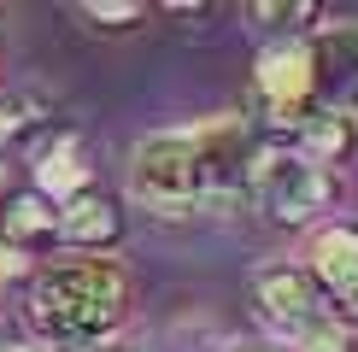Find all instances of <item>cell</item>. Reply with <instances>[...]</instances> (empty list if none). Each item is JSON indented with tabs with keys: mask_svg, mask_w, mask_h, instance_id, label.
Returning a JSON list of instances; mask_svg holds the SVG:
<instances>
[{
	"mask_svg": "<svg viewBox=\"0 0 358 352\" xmlns=\"http://www.w3.org/2000/svg\"><path fill=\"white\" fill-rule=\"evenodd\" d=\"M53 352H129V346H112V341H88V346H53Z\"/></svg>",
	"mask_w": 358,
	"mask_h": 352,
	"instance_id": "obj_16",
	"label": "cell"
},
{
	"mask_svg": "<svg viewBox=\"0 0 358 352\" xmlns=\"http://www.w3.org/2000/svg\"><path fill=\"white\" fill-rule=\"evenodd\" d=\"M129 200L153 217H194L206 212V170L194 135H147L129 159Z\"/></svg>",
	"mask_w": 358,
	"mask_h": 352,
	"instance_id": "obj_4",
	"label": "cell"
},
{
	"mask_svg": "<svg viewBox=\"0 0 358 352\" xmlns=\"http://www.w3.org/2000/svg\"><path fill=\"white\" fill-rule=\"evenodd\" d=\"M306 276L317 282L323 305L358 335V229L352 223H323L306 247Z\"/></svg>",
	"mask_w": 358,
	"mask_h": 352,
	"instance_id": "obj_5",
	"label": "cell"
},
{
	"mask_svg": "<svg viewBox=\"0 0 358 352\" xmlns=\"http://www.w3.org/2000/svg\"><path fill=\"white\" fill-rule=\"evenodd\" d=\"M24 270H29V258H24L12 241H6V235H0V288H6V282H18Z\"/></svg>",
	"mask_w": 358,
	"mask_h": 352,
	"instance_id": "obj_15",
	"label": "cell"
},
{
	"mask_svg": "<svg viewBox=\"0 0 358 352\" xmlns=\"http://www.w3.org/2000/svg\"><path fill=\"white\" fill-rule=\"evenodd\" d=\"M129 311V276L106 258H59L29 282V323L53 346L106 341Z\"/></svg>",
	"mask_w": 358,
	"mask_h": 352,
	"instance_id": "obj_1",
	"label": "cell"
},
{
	"mask_svg": "<svg viewBox=\"0 0 358 352\" xmlns=\"http://www.w3.org/2000/svg\"><path fill=\"white\" fill-rule=\"evenodd\" d=\"M83 18H94V24H106V29H136L147 18V6H136V0H88Z\"/></svg>",
	"mask_w": 358,
	"mask_h": 352,
	"instance_id": "obj_14",
	"label": "cell"
},
{
	"mask_svg": "<svg viewBox=\"0 0 358 352\" xmlns=\"http://www.w3.org/2000/svg\"><path fill=\"white\" fill-rule=\"evenodd\" d=\"M247 200L259 205V217L288 229L323 223V217L341 205V176L300 159L294 147H252V165H247Z\"/></svg>",
	"mask_w": 358,
	"mask_h": 352,
	"instance_id": "obj_3",
	"label": "cell"
},
{
	"mask_svg": "<svg viewBox=\"0 0 358 352\" xmlns=\"http://www.w3.org/2000/svg\"><path fill=\"white\" fill-rule=\"evenodd\" d=\"M36 194L53 200V205L88 194V147H83L77 129H48L41 135V147H36Z\"/></svg>",
	"mask_w": 358,
	"mask_h": 352,
	"instance_id": "obj_9",
	"label": "cell"
},
{
	"mask_svg": "<svg viewBox=\"0 0 358 352\" xmlns=\"http://www.w3.org/2000/svg\"><path fill=\"white\" fill-rule=\"evenodd\" d=\"M235 352H288V346H276V341H259V346H235Z\"/></svg>",
	"mask_w": 358,
	"mask_h": 352,
	"instance_id": "obj_17",
	"label": "cell"
},
{
	"mask_svg": "<svg viewBox=\"0 0 358 352\" xmlns=\"http://www.w3.org/2000/svg\"><path fill=\"white\" fill-rule=\"evenodd\" d=\"M282 135H288V147H294L300 159H311V165H323V170H335V165H347V159H352L358 124H352V117H341V112L306 106L288 129H282Z\"/></svg>",
	"mask_w": 358,
	"mask_h": 352,
	"instance_id": "obj_10",
	"label": "cell"
},
{
	"mask_svg": "<svg viewBox=\"0 0 358 352\" xmlns=\"http://www.w3.org/2000/svg\"><path fill=\"white\" fill-rule=\"evenodd\" d=\"M59 247H71V253L94 258V253H112L117 241H124V200L106 194V188H88V194L65 200L59 205Z\"/></svg>",
	"mask_w": 358,
	"mask_h": 352,
	"instance_id": "obj_8",
	"label": "cell"
},
{
	"mask_svg": "<svg viewBox=\"0 0 358 352\" xmlns=\"http://www.w3.org/2000/svg\"><path fill=\"white\" fill-rule=\"evenodd\" d=\"M252 71H259L252 82H259V100H264V124H271V129H288L294 117L311 106V47H306V36L271 41Z\"/></svg>",
	"mask_w": 358,
	"mask_h": 352,
	"instance_id": "obj_7",
	"label": "cell"
},
{
	"mask_svg": "<svg viewBox=\"0 0 358 352\" xmlns=\"http://www.w3.org/2000/svg\"><path fill=\"white\" fill-rule=\"evenodd\" d=\"M0 65H6V53H0Z\"/></svg>",
	"mask_w": 358,
	"mask_h": 352,
	"instance_id": "obj_20",
	"label": "cell"
},
{
	"mask_svg": "<svg viewBox=\"0 0 358 352\" xmlns=\"http://www.w3.org/2000/svg\"><path fill=\"white\" fill-rule=\"evenodd\" d=\"M252 317L288 352H352L358 346V335L323 305L306 264H271V270L252 276Z\"/></svg>",
	"mask_w": 358,
	"mask_h": 352,
	"instance_id": "obj_2",
	"label": "cell"
},
{
	"mask_svg": "<svg viewBox=\"0 0 358 352\" xmlns=\"http://www.w3.org/2000/svg\"><path fill=\"white\" fill-rule=\"evenodd\" d=\"M0 200H6V153H0Z\"/></svg>",
	"mask_w": 358,
	"mask_h": 352,
	"instance_id": "obj_18",
	"label": "cell"
},
{
	"mask_svg": "<svg viewBox=\"0 0 358 352\" xmlns=\"http://www.w3.org/2000/svg\"><path fill=\"white\" fill-rule=\"evenodd\" d=\"M0 352H18V346H0Z\"/></svg>",
	"mask_w": 358,
	"mask_h": 352,
	"instance_id": "obj_19",
	"label": "cell"
},
{
	"mask_svg": "<svg viewBox=\"0 0 358 352\" xmlns=\"http://www.w3.org/2000/svg\"><path fill=\"white\" fill-rule=\"evenodd\" d=\"M311 47V106L358 124V24H329L306 36Z\"/></svg>",
	"mask_w": 358,
	"mask_h": 352,
	"instance_id": "obj_6",
	"label": "cell"
},
{
	"mask_svg": "<svg viewBox=\"0 0 358 352\" xmlns=\"http://www.w3.org/2000/svg\"><path fill=\"white\" fill-rule=\"evenodd\" d=\"M0 235H6L18 253H29L36 241H53V235H59V205H53V200H41L36 188H24V194H6Z\"/></svg>",
	"mask_w": 358,
	"mask_h": 352,
	"instance_id": "obj_11",
	"label": "cell"
},
{
	"mask_svg": "<svg viewBox=\"0 0 358 352\" xmlns=\"http://www.w3.org/2000/svg\"><path fill=\"white\" fill-rule=\"evenodd\" d=\"M36 129H48V100L36 88H0V153L12 141H29Z\"/></svg>",
	"mask_w": 358,
	"mask_h": 352,
	"instance_id": "obj_12",
	"label": "cell"
},
{
	"mask_svg": "<svg viewBox=\"0 0 358 352\" xmlns=\"http://www.w3.org/2000/svg\"><path fill=\"white\" fill-rule=\"evenodd\" d=\"M247 18H252V24H264L276 41H294V29L317 18V0H252Z\"/></svg>",
	"mask_w": 358,
	"mask_h": 352,
	"instance_id": "obj_13",
	"label": "cell"
}]
</instances>
